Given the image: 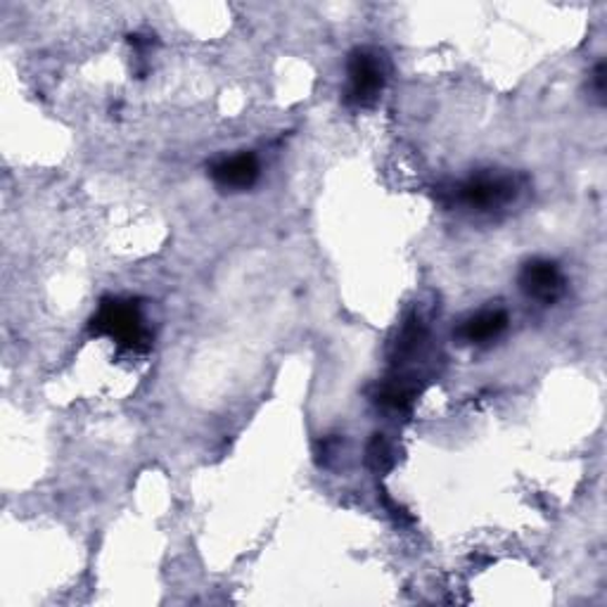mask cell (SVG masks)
Segmentation results:
<instances>
[{
    "mask_svg": "<svg viewBox=\"0 0 607 607\" xmlns=\"http://www.w3.org/2000/svg\"><path fill=\"white\" fill-rule=\"evenodd\" d=\"M369 462L375 470H385L390 466V449L380 435L369 446Z\"/></svg>",
    "mask_w": 607,
    "mask_h": 607,
    "instance_id": "obj_7",
    "label": "cell"
},
{
    "mask_svg": "<svg viewBox=\"0 0 607 607\" xmlns=\"http://www.w3.org/2000/svg\"><path fill=\"white\" fill-rule=\"evenodd\" d=\"M505 328H508L505 311L484 309L470 316L468 321H462V326L458 328V338L468 344H487L491 340H497Z\"/></svg>",
    "mask_w": 607,
    "mask_h": 607,
    "instance_id": "obj_6",
    "label": "cell"
},
{
    "mask_svg": "<svg viewBox=\"0 0 607 607\" xmlns=\"http://www.w3.org/2000/svg\"><path fill=\"white\" fill-rule=\"evenodd\" d=\"M349 86H347V105L371 107L385 88V57L371 51V47H356L349 55Z\"/></svg>",
    "mask_w": 607,
    "mask_h": 607,
    "instance_id": "obj_2",
    "label": "cell"
},
{
    "mask_svg": "<svg viewBox=\"0 0 607 607\" xmlns=\"http://www.w3.org/2000/svg\"><path fill=\"white\" fill-rule=\"evenodd\" d=\"M93 330L109 334V338H115L119 344L129 349L150 347V330L142 323V316L134 301H103L100 311L93 318Z\"/></svg>",
    "mask_w": 607,
    "mask_h": 607,
    "instance_id": "obj_1",
    "label": "cell"
},
{
    "mask_svg": "<svg viewBox=\"0 0 607 607\" xmlns=\"http://www.w3.org/2000/svg\"><path fill=\"white\" fill-rule=\"evenodd\" d=\"M594 90H596V98L603 103L605 100V62H600L594 72Z\"/></svg>",
    "mask_w": 607,
    "mask_h": 607,
    "instance_id": "obj_8",
    "label": "cell"
},
{
    "mask_svg": "<svg viewBox=\"0 0 607 607\" xmlns=\"http://www.w3.org/2000/svg\"><path fill=\"white\" fill-rule=\"evenodd\" d=\"M520 287L530 299H536L541 303H553L565 292L563 270L549 259H534L530 264H524L520 274Z\"/></svg>",
    "mask_w": 607,
    "mask_h": 607,
    "instance_id": "obj_4",
    "label": "cell"
},
{
    "mask_svg": "<svg viewBox=\"0 0 607 607\" xmlns=\"http://www.w3.org/2000/svg\"><path fill=\"white\" fill-rule=\"evenodd\" d=\"M259 159L252 152L221 157L212 164V179L223 190H247L259 179Z\"/></svg>",
    "mask_w": 607,
    "mask_h": 607,
    "instance_id": "obj_5",
    "label": "cell"
},
{
    "mask_svg": "<svg viewBox=\"0 0 607 607\" xmlns=\"http://www.w3.org/2000/svg\"><path fill=\"white\" fill-rule=\"evenodd\" d=\"M518 193H520V185L513 175L482 173L462 181L458 185L456 198L466 206H472V210L487 212V210H497V206L510 204L518 198Z\"/></svg>",
    "mask_w": 607,
    "mask_h": 607,
    "instance_id": "obj_3",
    "label": "cell"
}]
</instances>
